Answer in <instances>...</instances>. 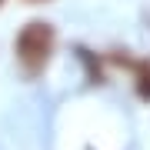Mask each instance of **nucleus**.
<instances>
[{"label": "nucleus", "instance_id": "f257e3e1", "mask_svg": "<svg viewBox=\"0 0 150 150\" xmlns=\"http://www.w3.org/2000/svg\"><path fill=\"white\" fill-rule=\"evenodd\" d=\"M54 43H57V33H54L50 23L30 20L27 27L17 33V57H20V67L37 77L40 70L47 67V60L54 57Z\"/></svg>", "mask_w": 150, "mask_h": 150}, {"label": "nucleus", "instance_id": "f03ea898", "mask_svg": "<svg viewBox=\"0 0 150 150\" xmlns=\"http://www.w3.org/2000/svg\"><path fill=\"white\" fill-rule=\"evenodd\" d=\"M137 93L144 100H150V60L137 64Z\"/></svg>", "mask_w": 150, "mask_h": 150}, {"label": "nucleus", "instance_id": "7ed1b4c3", "mask_svg": "<svg viewBox=\"0 0 150 150\" xmlns=\"http://www.w3.org/2000/svg\"><path fill=\"white\" fill-rule=\"evenodd\" d=\"M33 4H40V0H33Z\"/></svg>", "mask_w": 150, "mask_h": 150}, {"label": "nucleus", "instance_id": "20e7f679", "mask_svg": "<svg viewBox=\"0 0 150 150\" xmlns=\"http://www.w3.org/2000/svg\"><path fill=\"white\" fill-rule=\"evenodd\" d=\"M0 4H4V0H0Z\"/></svg>", "mask_w": 150, "mask_h": 150}]
</instances>
